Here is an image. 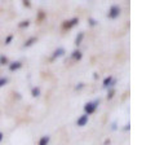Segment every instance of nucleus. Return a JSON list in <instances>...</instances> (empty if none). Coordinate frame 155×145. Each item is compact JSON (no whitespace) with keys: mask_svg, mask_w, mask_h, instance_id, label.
Masks as SVG:
<instances>
[{"mask_svg":"<svg viewBox=\"0 0 155 145\" xmlns=\"http://www.w3.org/2000/svg\"><path fill=\"white\" fill-rule=\"evenodd\" d=\"M98 104H100V100H94V101H92V102L85 104V106H84L85 114H87V115H89V114L94 113V111H96V109H97V106H98Z\"/></svg>","mask_w":155,"mask_h":145,"instance_id":"1","label":"nucleus"},{"mask_svg":"<svg viewBox=\"0 0 155 145\" xmlns=\"http://www.w3.org/2000/svg\"><path fill=\"white\" fill-rule=\"evenodd\" d=\"M119 14H120V7L119 5H113L111 8H110V11H109V18H113V20H115V18H118L119 17Z\"/></svg>","mask_w":155,"mask_h":145,"instance_id":"2","label":"nucleus"},{"mask_svg":"<svg viewBox=\"0 0 155 145\" xmlns=\"http://www.w3.org/2000/svg\"><path fill=\"white\" fill-rule=\"evenodd\" d=\"M87 122H88V115H87V114H84V115H82L79 119L76 120V124L79 126V127H83V126H85V124H87Z\"/></svg>","mask_w":155,"mask_h":145,"instance_id":"3","label":"nucleus"},{"mask_svg":"<svg viewBox=\"0 0 155 145\" xmlns=\"http://www.w3.org/2000/svg\"><path fill=\"white\" fill-rule=\"evenodd\" d=\"M78 22H79V18H72V20L67 21V24H65V25H63V27H67V29H70V27H72V26L78 25Z\"/></svg>","mask_w":155,"mask_h":145,"instance_id":"4","label":"nucleus"},{"mask_svg":"<svg viewBox=\"0 0 155 145\" xmlns=\"http://www.w3.org/2000/svg\"><path fill=\"white\" fill-rule=\"evenodd\" d=\"M21 66H22V64H21L20 61H16V62H12V64L9 65V70H11V71H14V70H18Z\"/></svg>","mask_w":155,"mask_h":145,"instance_id":"5","label":"nucleus"},{"mask_svg":"<svg viewBox=\"0 0 155 145\" xmlns=\"http://www.w3.org/2000/svg\"><path fill=\"white\" fill-rule=\"evenodd\" d=\"M63 55H65V49H63V48H58V49L54 51V53H53V58H56V57H61V56H63Z\"/></svg>","mask_w":155,"mask_h":145,"instance_id":"6","label":"nucleus"},{"mask_svg":"<svg viewBox=\"0 0 155 145\" xmlns=\"http://www.w3.org/2000/svg\"><path fill=\"white\" fill-rule=\"evenodd\" d=\"M82 57H83V55H82L80 51H74V52H72V58H74V60L79 61V60H82Z\"/></svg>","mask_w":155,"mask_h":145,"instance_id":"7","label":"nucleus"},{"mask_svg":"<svg viewBox=\"0 0 155 145\" xmlns=\"http://www.w3.org/2000/svg\"><path fill=\"white\" fill-rule=\"evenodd\" d=\"M111 82H113V77H107V78H105V80H104V88L110 87Z\"/></svg>","mask_w":155,"mask_h":145,"instance_id":"8","label":"nucleus"},{"mask_svg":"<svg viewBox=\"0 0 155 145\" xmlns=\"http://www.w3.org/2000/svg\"><path fill=\"white\" fill-rule=\"evenodd\" d=\"M49 142V136H43L39 141V145H48Z\"/></svg>","mask_w":155,"mask_h":145,"instance_id":"9","label":"nucleus"},{"mask_svg":"<svg viewBox=\"0 0 155 145\" xmlns=\"http://www.w3.org/2000/svg\"><path fill=\"white\" fill-rule=\"evenodd\" d=\"M83 38H84V34H83V33H79V35H78L76 39H75V44H76V45H79V44L82 43Z\"/></svg>","mask_w":155,"mask_h":145,"instance_id":"10","label":"nucleus"},{"mask_svg":"<svg viewBox=\"0 0 155 145\" xmlns=\"http://www.w3.org/2000/svg\"><path fill=\"white\" fill-rule=\"evenodd\" d=\"M35 42H36V38H35V36H32V38H30V39L25 43V47H30V45H32Z\"/></svg>","mask_w":155,"mask_h":145,"instance_id":"11","label":"nucleus"},{"mask_svg":"<svg viewBox=\"0 0 155 145\" xmlns=\"http://www.w3.org/2000/svg\"><path fill=\"white\" fill-rule=\"evenodd\" d=\"M31 93H32L34 97H38V96L40 95V88H39V87H34L32 91H31Z\"/></svg>","mask_w":155,"mask_h":145,"instance_id":"12","label":"nucleus"},{"mask_svg":"<svg viewBox=\"0 0 155 145\" xmlns=\"http://www.w3.org/2000/svg\"><path fill=\"white\" fill-rule=\"evenodd\" d=\"M8 64V58L5 56H0V65H7Z\"/></svg>","mask_w":155,"mask_h":145,"instance_id":"13","label":"nucleus"},{"mask_svg":"<svg viewBox=\"0 0 155 145\" xmlns=\"http://www.w3.org/2000/svg\"><path fill=\"white\" fill-rule=\"evenodd\" d=\"M8 83V78H0V87H3Z\"/></svg>","mask_w":155,"mask_h":145,"instance_id":"14","label":"nucleus"},{"mask_svg":"<svg viewBox=\"0 0 155 145\" xmlns=\"http://www.w3.org/2000/svg\"><path fill=\"white\" fill-rule=\"evenodd\" d=\"M29 24H30L29 21H22L18 26H20V27H27V26H29Z\"/></svg>","mask_w":155,"mask_h":145,"instance_id":"15","label":"nucleus"},{"mask_svg":"<svg viewBox=\"0 0 155 145\" xmlns=\"http://www.w3.org/2000/svg\"><path fill=\"white\" fill-rule=\"evenodd\" d=\"M88 21H89V25H91V26H96V25H97V21L93 20V18H89Z\"/></svg>","mask_w":155,"mask_h":145,"instance_id":"16","label":"nucleus"},{"mask_svg":"<svg viewBox=\"0 0 155 145\" xmlns=\"http://www.w3.org/2000/svg\"><path fill=\"white\" fill-rule=\"evenodd\" d=\"M12 40H13V35H9V36L5 39V44H11Z\"/></svg>","mask_w":155,"mask_h":145,"instance_id":"17","label":"nucleus"},{"mask_svg":"<svg viewBox=\"0 0 155 145\" xmlns=\"http://www.w3.org/2000/svg\"><path fill=\"white\" fill-rule=\"evenodd\" d=\"M83 87H84V84H83V83H79V86H76L75 89H76V91H78V89H82Z\"/></svg>","mask_w":155,"mask_h":145,"instance_id":"18","label":"nucleus"},{"mask_svg":"<svg viewBox=\"0 0 155 145\" xmlns=\"http://www.w3.org/2000/svg\"><path fill=\"white\" fill-rule=\"evenodd\" d=\"M113 96H114V91H113V89H111V91H110V92H109V95H107V98H111V97H113Z\"/></svg>","mask_w":155,"mask_h":145,"instance_id":"19","label":"nucleus"},{"mask_svg":"<svg viewBox=\"0 0 155 145\" xmlns=\"http://www.w3.org/2000/svg\"><path fill=\"white\" fill-rule=\"evenodd\" d=\"M113 129H116V123H113Z\"/></svg>","mask_w":155,"mask_h":145,"instance_id":"20","label":"nucleus"},{"mask_svg":"<svg viewBox=\"0 0 155 145\" xmlns=\"http://www.w3.org/2000/svg\"><path fill=\"white\" fill-rule=\"evenodd\" d=\"M2 140H3V133L0 132V141H2Z\"/></svg>","mask_w":155,"mask_h":145,"instance_id":"21","label":"nucleus"}]
</instances>
